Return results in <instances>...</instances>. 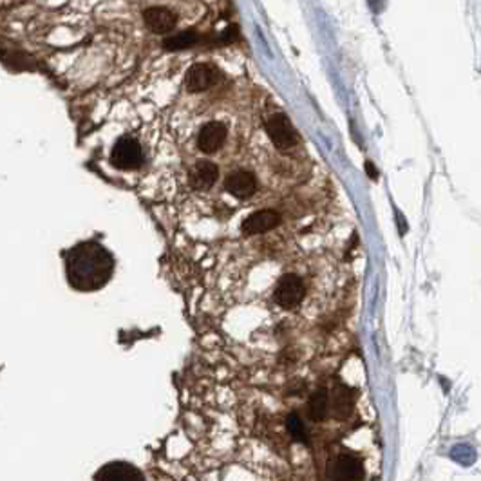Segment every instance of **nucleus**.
I'll return each instance as SVG.
<instances>
[{"mask_svg": "<svg viewBox=\"0 0 481 481\" xmlns=\"http://www.w3.org/2000/svg\"><path fill=\"white\" fill-rule=\"evenodd\" d=\"M326 413H328V391L319 389L308 403V416L314 422H321V420H324Z\"/></svg>", "mask_w": 481, "mask_h": 481, "instance_id": "4468645a", "label": "nucleus"}, {"mask_svg": "<svg viewBox=\"0 0 481 481\" xmlns=\"http://www.w3.org/2000/svg\"><path fill=\"white\" fill-rule=\"evenodd\" d=\"M267 133L270 136V140L274 141V145L281 150H288L295 145L297 136H295V130L291 122L284 114L277 113L270 118L267 122Z\"/></svg>", "mask_w": 481, "mask_h": 481, "instance_id": "39448f33", "label": "nucleus"}, {"mask_svg": "<svg viewBox=\"0 0 481 481\" xmlns=\"http://www.w3.org/2000/svg\"><path fill=\"white\" fill-rule=\"evenodd\" d=\"M0 60L13 71H22L29 67L28 56L22 55L20 51H13V49H9V51H0Z\"/></svg>", "mask_w": 481, "mask_h": 481, "instance_id": "2eb2a0df", "label": "nucleus"}, {"mask_svg": "<svg viewBox=\"0 0 481 481\" xmlns=\"http://www.w3.org/2000/svg\"><path fill=\"white\" fill-rule=\"evenodd\" d=\"M286 429H288V435H290L295 442H299V443L308 442V440H306L308 436H306L304 425H302L301 418H299L297 415H290L288 418H286Z\"/></svg>", "mask_w": 481, "mask_h": 481, "instance_id": "dca6fc26", "label": "nucleus"}, {"mask_svg": "<svg viewBox=\"0 0 481 481\" xmlns=\"http://www.w3.org/2000/svg\"><path fill=\"white\" fill-rule=\"evenodd\" d=\"M275 302L284 309H294L301 306V302L306 297V286L299 275L286 274L279 279L275 286Z\"/></svg>", "mask_w": 481, "mask_h": 481, "instance_id": "7ed1b4c3", "label": "nucleus"}, {"mask_svg": "<svg viewBox=\"0 0 481 481\" xmlns=\"http://www.w3.org/2000/svg\"><path fill=\"white\" fill-rule=\"evenodd\" d=\"M219 177V168L210 161H200L190 172V185L196 190H207Z\"/></svg>", "mask_w": 481, "mask_h": 481, "instance_id": "f8f14e48", "label": "nucleus"}, {"mask_svg": "<svg viewBox=\"0 0 481 481\" xmlns=\"http://www.w3.org/2000/svg\"><path fill=\"white\" fill-rule=\"evenodd\" d=\"M96 481H143V476L136 467L129 463L114 462L102 467V470L96 474Z\"/></svg>", "mask_w": 481, "mask_h": 481, "instance_id": "9b49d317", "label": "nucleus"}, {"mask_svg": "<svg viewBox=\"0 0 481 481\" xmlns=\"http://www.w3.org/2000/svg\"><path fill=\"white\" fill-rule=\"evenodd\" d=\"M326 476H328V481H362L364 480V465L360 458L353 454H336L329 460Z\"/></svg>", "mask_w": 481, "mask_h": 481, "instance_id": "f03ea898", "label": "nucleus"}, {"mask_svg": "<svg viewBox=\"0 0 481 481\" xmlns=\"http://www.w3.org/2000/svg\"><path fill=\"white\" fill-rule=\"evenodd\" d=\"M219 78V71L210 63H196L187 75V89L190 93H203Z\"/></svg>", "mask_w": 481, "mask_h": 481, "instance_id": "423d86ee", "label": "nucleus"}, {"mask_svg": "<svg viewBox=\"0 0 481 481\" xmlns=\"http://www.w3.org/2000/svg\"><path fill=\"white\" fill-rule=\"evenodd\" d=\"M197 36L194 33H181V35L174 36V38L167 40L165 47L167 49H185V47H190L196 43Z\"/></svg>", "mask_w": 481, "mask_h": 481, "instance_id": "f3484780", "label": "nucleus"}, {"mask_svg": "<svg viewBox=\"0 0 481 481\" xmlns=\"http://www.w3.org/2000/svg\"><path fill=\"white\" fill-rule=\"evenodd\" d=\"M281 223V215L275 210H261L247 217L243 223V232L247 235L264 234L268 230H274Z\"/></svg>", "mask_w": 481, "mask_h": 481, "instance_id": "9d476101", "label": "nucleus"}, {"mask_svg": "<svg viewBox=\"0 0 481 481\" xmlns=\"http://www.w3.org/2000/svg\"><path fill=\"white\" fill-rule=\"evenodd\" d=\"M224 187H227V190L230 192L232 196L239 197V200H247L257 188V180L248 170H234L232 174H228Z\"/></svg>", "mask_w": 481, "mask_h": 481, "instance_id": "6e6552de", "label": "nucleus"}, {"mask_svg": "<svg viewBox=\"0 0 481 481\" xmlns=\"http://www.w3.org/2000/svg\"><path fill=\"white\" fill-rule=\"evenodd\" d=\"M143 19H145L147 28H149L150 31L157 33V35H163V33L172 31V29L176 28V22H177V16L174 15V13L168 8H163V6H154V8H149L145 11V15H143Z\"/></svg>", "mask_w": 481, "mask_h": 481, "instance_id": "1a4fd4ad", "label": "nucleus"}, {"mask_svg": "<svg viewBox=\"0 0 481 481\" xmlns=\"http://www.w3.org/2000/svg\"><path fill=\"white\" fill-rule=\"evenodd\" d=\"M110 163L122 170H134L143 163V150L134 138L123 136L114 143L110 152Z\"/></svg>", "mask_w": 481, "mask_h": 481, "instance_id": "20e7f679", "label": "nucleus"}, {"mask_svg": "<svg viewBox=\"0 0 481 481\" xmlns=\"http://www.w3.org/2000/svg\"><path fill=\"white\" fill-rule=\"evenodd\" d=\"M114 270L113 255L98 243H82L69 250L66 271L69 284L78 291L100 290L107 284Z\"/></svg>", "mask_w": 481, "mask_h": 481, "instance_id": "f257e3e1", "label": "nucleus"}, {"mask_svg": "<svg viewBox=\"0 0 481 481\" xmlns=\"http://www.w3.org/2000/svg\"><path fill=\"white\" fill-rule=\"evenodd\" d=\"M227 140V127L221 122H208L197 134V147L205 154H214L223 147Z\"/></svg>", "mask_w": 481, "mask_h": 481, "instance_id": "0eeeda50", "label": "nucleus"}, {"mask_svg": "<svg viewBox=\"0 0 481 481\" xmlns=\"http://www.w3.org/2000/svg\"><path fill=\"white\" fill-rule=\"evenodd\" d=\"M331 409L335 413V416L338 418H348L353 411V395L351 389L346 388V386H338L333 393L331 400Z\"/></svg>", "mask_w": 481, "mask_h": 481, "instance_id": "ddd939ff", "label": "nucleus"}]
</instances>
